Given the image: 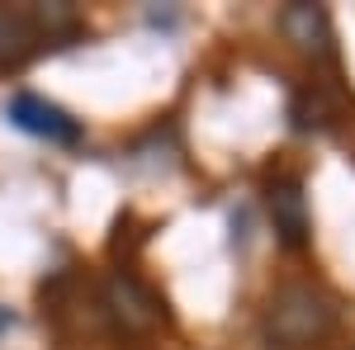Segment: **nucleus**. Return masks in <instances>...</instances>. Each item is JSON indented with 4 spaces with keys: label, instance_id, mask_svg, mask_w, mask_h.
Segmentation results:
<instances>
[{
    "label": "nucleus",
    "instance_id": "obj_5",
    "mask_svg": "<svg viewBox=\"0 0 355 350\" xmlns=\"http://www.w3.org/2000/svg\"><path fill=\"white\" fill-rule=\"evenodd\" d=\"M279 33L299 48L303 57H331L336 48V33H331V15L322 5H308V0H294L279 10Z\"/></svg>",
    "mask_w": 355,
    "mask_h": 350
},
{
    "label": "nucleus",
    "instance_id": "obj_6",
    "mask_svg": "<svg viewBox=\"0 0 355 350\" xmlns=\"http://www.w3.org/2000/svg\"><path fill=\"white\" fill-rule=\"evenodd\" d=\"M266 204H270V222H275V237L289 246V251H299L308 246V204H303V189L299 180H275L270 194H266Z\"/></svg>",
    "mask_w": 355,
    "mask_h": 350
},
{
    "label": "nucleus",
    "instance_id": "obj_2",
    "mask_svg": "<svg viewBox=\"0 0 355 350\" xmlns=\"http://www.w3.org/2000/svg\"><path fill=\"white\" fill-rule=\"evenodd\" d=\"M331 326H336V308L313 284H279L266 303V331H270L275 346L284 350L318 346V341L331 336Z\"/></svg>",
    "mask_w": 355,
    "mask_h": 350
},
{
    "label": "nucleus",
    "instance_id": "obj_3",
    "mask_svg": "<svg viewBox=\"0 0 355 350\" xmlns=\"http://www.w3.org/2000/svg\"><path fill=\"white\" fill-rule=\"evenodd\" d=\"M100 308L110 313V322L119 326L123 336H147V331H157V322H162V298L152 294L142 279L123 274V270L105 279Z\"/></svg>",
    "mask_w": 355,
    "mask_h": 350
},
{
    "label": "nucleus",
    "instance_id": "obj_1",
    "mask_svg": "<svg viewBox=\"0 0 355 350\" xmlns=\"http://www.w3.org/2000/svg\"><path fill=\"white\" fill-rule=\"evenodd\" d=\"M81 28L76 5L53 0V5H0V71L24 67L43 43L71 38Z\"/></svg>",
    "mask_w": 355,
    "mask_h": 350
},
{
    "label": "nucleus",
    "instance_id": "obj_7",
    "mask_svg": "<svg viewBox=\"0 0 355 350\" xmlns=\"http://www.w3.org/2000/svg\"><path fill=\"white\" fill-rule=\"evenodd\" d=\"M322 123H327V109H322V100L303 90L299 100H294V128H303V133H308V128H322Z\"/></svg>",
    "mask_w": 355,
    "mask_h": 350
},
{
    "label": "nucleus",
    "instance_id": "obj_4",
    "mask_svg": "<svg viewBox=\"0 0 355 350\" xmlns=\"http://www.w3.org/2000/svg\"><path fill=\"white\" fill-rule=\"evenodd\" d=\"M10 119H15V128L43 137V142H57V147L81 142V123H76L62 105L43 100V95H33V90H19V95L10 100Z\"/></svg>",
    "mask_w": 355,
    "mask_h": 350
}]
</instances>
